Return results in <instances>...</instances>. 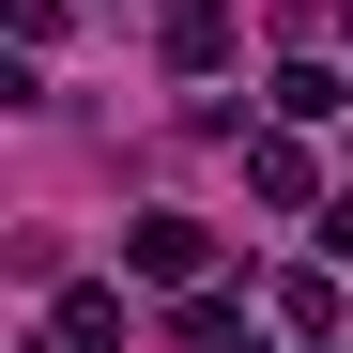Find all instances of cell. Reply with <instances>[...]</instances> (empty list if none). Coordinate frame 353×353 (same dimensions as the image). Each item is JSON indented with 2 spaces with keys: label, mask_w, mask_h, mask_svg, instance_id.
<instances>
[{
  "label": "cell",
  "mask_w": 353,
  "mask_h": 353,
  "mask_svg": "<svg viewBox=\"0 0 353 353\" xmlns=\"http://www.w3.org/2000/svg\"><path fill=\"white\" fill-rule=\"evenodd\" d=\"M307 353H338V338H307Z\"/></svg>",
  "instance_id": "9c48e42d"
},
{
  "label": "cell",
  "mask_w": 353,
  "mask_h": 353,
  "mask_svg": "<svg viewBox=\"0 0 353 353\" xmlns=\"http://www.w3.org/2000/svg\"><path fill=\"white\" fill-rule=\"evenodd\" d=\"M338 108H353L338 62H276V123H338Z\"/></svg>",
  "instance_id": "277c9868"
},
{
  "label": "cell",
  "mask_w": 353,
  "mask_h": 353,
  "mask_svg": "<svg viewBox=\"0 0 353 353\" xmlns=\"http://www.w3.org/2000/svg\"><path fill=\"white\" fill-rule=\"evenodd\" d=\"M246 185H261L276 215H307V200H323V169H307V123H276V139H246Z\"/></svg>",
  "instance_id": "3957f363"
},
{
  "label": "cell",
  "mask_w": 353,
  "mask_h": 353,
  "mask_svg": "<svg viewBox=\"0 0 353 353\" xmlns=\"http://www.w3.org/2000/svg\"><path fill=\"white\" fill-rule=\"evenodd\" d=\"M123 261H139L154 292H215V230H200V215H139V230H123Z\"/></svg>",
  "instance_id": "6da1fadb"
},
{
  "label": "cell",
  "mask_w": 353,
  "mask_h": 353,
  "mask_svg": "<svg viewBox=\"0 0 353 353\" xmlns=\"http://www.w3.org/2000/svg\"><path fill=\"white\" fill-rule=\"evenodd\" d=\"M338 46H353V31H338Z\"/></svg>",
  "instance_id": "30bf717a"
},
{
  "label": "cell",
  "mask_w": 353,
  "mask_h": 353,
  "mask_svg": "<svg viewBox=\"0 0 353 353\" xmlns=\"http://www.w3.org/2000/svg\"><path fill=\"white\" fill-rule=\"evenodd\" d=\"M0 16H16V46H62V0H0Z\"/></svg>",
  "instance_id": "ba28073f"
},
{
  "label": "cell",
  "mask_w": 353,
  "mask_h": 353,
  "mask_svg": "<svg viewBox=\"0 0 353 353\" xmlns=\"http://www.w3.org/2000/svg\"><path fill=\"white\" fill-rule=\"evenodd\" d=\"M169 77H230V46H246V31H230V0H169Z\"/></svg>",
  "instance_id": "7a4b0ae2"
},
{
  "label": "cell",
  "mask_w": 353,
  "mask_h": 353,
  "mask_svg": "<svg viewBox=\"0 0 353 353\" xmlns=\"http://www.w3.org/2000/svg\"><path fill=\"white\" fill-rule=\"evenodd\" d=\"M62 338L77 353H123V292H62Z\"/></svg>",
  "instance_id": "52a82bcc"
},
{
  "label": "cell",
  "mask_w": 353,
  "mask_h": 353,
  "mask_svg": "<svg viewBox=\"0 0 353 353\" xmlns=\"http://www.w3.org/2000/svg\"><path fill=\"white\" fill-rule=\"evenodd\" d=\"M276 323H292V338H323V323H338V276H323V261H292V276H276Z\"/></svg>",
  "instance_id": "8992f818"
},
{
  "label": "cell",
  "mask_w": 353,
  "mask_h": 353,
  "mask_svg": "<svg viewBox=\"0 0 353 353\" xmlns=\"http://www.w3.org/2000/svg\"><path fill=\"white\" fill-rule=\"evenodd\" d=\"M169 338H185V353H261V338H246V307H230V292H185V307H169Z\"/></svg>",
  "instance_id": "5b68a950"
}]
</instances>
